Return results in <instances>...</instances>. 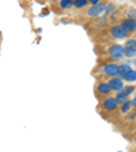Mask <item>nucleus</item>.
I'll return each instance as SVG.
<instances>
[{"instance_id": "1", "label": "nucleus", "mask_w": 136, "mask_h": 152, "mask_svg": "<svg viewBox=\"0 0 136 152\" xmlns=\"http://www.w3.org/2000/svg\"><path fill=\"white\" fill-rule=\"evenodd\" d=\"M94 91H95V96L98 99H105L108 98V96H110V94L113 91H112L110 86L108 84V82H104V80H99V82H97V84H95L94 87Z\"/></svg>"}, {"instance_id": "2", "label": "nucleus", "mask_w": 136, "mask_h": 152, "mask_svg": "<svg viewBox=\"0 0 136 152\" xmlns=\"http://www.w3.org/2000/svg\"><path fill=\"white\" fill-rule=\"evenodd\" d=\"M106 54L109 57H112L113 60H121L124 54H125V48H124V45L120 44H112L106 49Z\"/></svg>"}, {"instance_id": "3", "label": "nucleus", "mask_w": 136, "mask_h": 152, "mask_svg": "<svg viewBox=\"0 0 136 152\" xmlns=\"http://www.w3.org/2000/svg\"><path fill=\"white\" fill-rule=\"evenodd\" d=\"M118 68H120V64L106 63L99 66V71H101V73L104 76H106V77H116V76H118Z\"/></svg>"}, {"instance_id": "4", "label": "nucleus", "mask_w": 136, "mask_h": 152, "mask_svg": "<svg viewBox=\"0 0 136 152\" xmlns=\"http://www.w3.org/2000/svg\"><path fill=\"white\" fill-rule=\"evenodd\" d=\"M105 7H106V3H104V1H99L97 6H89L86 8L85 16H87V18H98L105 12Z\"/></svg>"}, {"instance_id": "5", "label": "nucleus", "mask_w": 136, "mask_h": 152, "mask_svg": "<svg viewBox=\"0 0 136 152\" xmlns=\"http://www.w3.org/2000/svg\"><path fill=\"white\" fill-rule=\"evenodd\" d=\"M117 107H118L117 99L114 98V96H112V95L101 101V109L105 111H114V110H117Z\"/></svg>"}, {"instance_id": "6", "label": "nucleus", "mask_w": 136, "mask_h": 152, "mask_svg": "<svg viewBox=\"0 0 136 152\" xmlns=\"http://www.w3.org/2000/svg\"><path fill=\"white\" fill-rule=\"evenodd\" d=\"M133 91H135V86H128V87H125V86H124V88L121 90L120 92H117V95H116L114 98L117 99L118 104H123L125 101H128L129 95L132 94Z\"/></svg>"}, {"instance_id": "7", "label": "nucleus", "mask_w": 136, "mask_h": 152, "mask_svg": "<svg viewBox=\"0 0 136 152\" xmlns=\"http://www.w3.org/2000/svg\"><path fill=\"white\" fill-rule=\"evenodd\" d=\"M109 34L114 38V39H124L128 37V33L121 27L120 25H112L109 28Z\"/></svg>"}, {"instance_id": "8", "label": "nucleus", "mask_w": 136, "mask_h": 152, "mask_svg": "<svg viewBox=\"0 0 136 152\" xmlns=\"http://www.w3.org/2000/svg\"><path fill=\"white\" fill-rule=\"evenodd\" d=\"M118 25H120L121 27L128 33V34H129V33H135L136 31V20L127 18V16H125V18H121L120 20H118Z\"/></svg>"}, {"instance_id": "9", "label": "nucleus", "mask_w": 136, "mask_h": 152, "mask_svg": "<svg viewBox=\"0 0 136 152\" xmlns=\"http://www.w3.org/2000/svg\"><path fill=\"white\" fill-rule=\"evenodd\" d=\"M108 84L110 86L112 91H116V92H120L121 90L124 88V82L121 77H118V76H116V77H110V79L108 80Z\"/></svg>"}, {"instance_id": "10", "label": "nucleus", "mask_w": 136, "mask_h": 152, "mask_svg": "<svg viewBox=\"0 0 136 152\" xmlns=\"http://www.w3.org/2000/svg\"><path fill=\"white\" fill-rule=\"evenodd\" d=\"M53 7H57L59 11H65V10L72 8V0H60L53 4Z\"/></svg>"}, {"instance_id": "11", "label": "nucleus", "mask_w": 136, "mask_h": 152, "mask_svg": "<svg viewBox=\"0 0 136 152\" xmlns=\"http://www.w3.org/2000/svg\"><path fill=\"white\" fill-rule=\"evenodd\" d=\"M132 107H133L132 102H131V99H128V101H125L123 104H120V113L121 114H128Z\"/></svg>"}, {"instance_id": "12", "label": "nucleus", "mask_w": 136, "mask_h": 152, "mask_svg": "<svg viewBox=\"0 0 136 152\" xmlns=\"http://www.w3.org/2000/svg\"><path fill=\"white\" fill-rule=\"evenodd\" d=\"M89 6V0H72V7L75 8H87Z\"/></svg>"}, {"instance_id": "13", "label": "nucleus", "mask_w": 136, "mask_h": 152, "mask_svg": "<svg viewBox=\"0 0 136 152\" xmlns=\"http://www.w3.org/2000/svg\"><path fill=\"white\" fill-rule=\"evenodd\" d=\"M114 11H117V4L116 3H109V4H106V7H105V12L104 14L106 16H110Z\"/></svg>"}, {"instance_id": "14", "label": "nucleus", "mask_w": 136, "mask_h": 152, "mask_svg": "<svg viewBox=\"0 0 136 152\" xmlns=\"http://www.w3.org/2000/svg\"><path fill=\"white\" fill-rule=\"evenodd\" d=\"M132 69L128 64H120V68H118V77H123L124 75H127L129 71Z\"/></svg>"}, {"instance_id": "15", "label": "nucleus", "mask_w": 136, "mask_h": 152, "mask_svg": "<svg viewBox=\"0 0 136 152\" xmlns=\"http://www.w3.org/2000/svg\"><path fill=\"white\" fill-rule=\"evenodd\" d=\"M124 48H125V49H131V50L136 52V38L127 39V42L124 44Z\"/></svg>"}, {"instance_id": "16", "label": "nucleus", "mask_w": 136, "mask_h": 152, "mask_svg": "<svg viewBox=\"0 0 136 152\" xmlns=\"http://www.w3.org/2000/svg\"><path fill=\"white\" fill-rule=\"evenodd\" d=\"M121 79H123V80H127V82H135V80H136V71L131 69L129 72H128L127 75H124Z\"/></svg>"}, {"instance_id": "17", "label": "nucleus", "mask_w": 136, "mask_h": 152, "mask_svg": "<svg viewBox=\"0 0 136 152\" xmlns=\"http://www.w3.org/2000/svg\"><path fill=\"white\" fill-rule=\"evenodd\" d=\"M127 18L129 19H133V20H136V10L135 8H129L127 12Z\"/></svg>"}, {"instance_id": "18", "label": "nucleus", "mask_w": 136, "mask_h": 152, "mask_svg": "<svg viewBox=\"0 0 136 152\" xmlns=\"http://www.w3.org/2000/svg\"><path fill=\"white\" fill-rule=\"evenodd\" d=\"M136 56V52L131 50V49H125V54H124V57H135Z\"/></svg>"}, {"instance_id": "19", "label": "nucleus", "mask_w": 136, "mask_h": 152, "mask_svg": "<svg viewBox=\"0 0 136 152\" xmlns=\"http://www.w3.org/2000/svg\"><path fill=\"white\" fill-rule=\"evenodd\" d=\"M131 102H132V106H133V107L136 109V96H135V98H133V99H132V101H131Z\"/></svg>"}, {"instance_id": "20", "label": "nucleus", "mask_w": 136, "mask_h": 152, "mask_svg": "<svg viewBox=\"0 0 136 152\" xmlns=\"http://www.w3.org/2000/svg\"><path fill=\"white\" fill-rule=\"evenodd\" d=\"M133 118H135V120H136V109H135V110H133Z\"/></svg>"}, {"instance_id": "21", "label": "nucleus", "mask_w": 136, "mask_h": 152, "mask_svg": "<svg viewBox=\"0 0 136 152\" xmlns=\"http://www.w3.org/2000/svg\"><path fill=\"white\" fill-rule=\"evenodd\" d=\"M135 64H136V60H135Z\"/></svg>"}]
</instances>
